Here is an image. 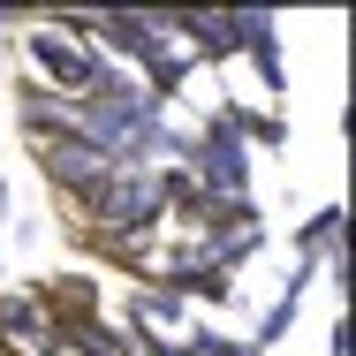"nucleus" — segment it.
Here are the masks:
<instances>
[{"label": "nucleus", "instance_id": "nucleus-1", "mask_svg": "<svg viewBox=\"0 0 356 356\" xmlns=\"http://www.w3.org/2000/svg\"><path fill=\"white\" fill-rule=\"evenodd\" d=\"M182 175L205 190V197H250V175H258V159H250V144L235 137V122H227V106L205 114V129H190V152H182Z\"/></svg>", "mask_w": 356, "mask_h": 356}, {"label": "nucleus", "instance_id": "nucleus-2", "mask_svg": "<svg viewBox=\"0 0 356 356\" xmlns=\"http://www.w3.org/2000/svg\"><path fill=\"white\" fill-rule=\"evenodd\" d=\"M23 61H31V83L61 91V99H76L91 76L106 69V54H99V46H83V38H69V31H54L46 15H38V23H23Z\"/></svg>", "mask_w": 356, "mask_h": 356}, {"label": "nucleus", "instance_id": "nucleus-3", "mask_svg": "<svg viewBox=\"0 0 356 356\" xmlns=\"http://www.w3.org/2000/svg\"><path fill=\"white\" fill-rule=\"evenodd\" d=\"M38 175H46L61 197H83L91 182H106V175H114V152H106V144H91L83 129H76V137L38 144Z\"/></svg>", "mask_w": 356, "mask_h": 356}, {"label": "nucleus", "instance_id": "nucleus-4", "mask_svg": "<svg viewBox=\"0 0 356 356\" xmlns=\"http://www.w3.org/2000/svg\"><path fill=\"white\" fill-rule=\"evenodd\" d=\"M129 341H175V334H190V303L182 296H167L159 281H137L129 288V326H122Z\"/></svg>", "mask_w": 356, "mask_h": 356}, {"label": "nucleus", "instance_id": "nucleus-5", "mask_svg": "<svg viewBox=\"0 0 356 356\" xmlns=\"http://www.w3.org/2000/svg\"><path fill=\"white\" fill-rule=\"evenodd\" d=\"M31 296L46 303V318H54V341H61L69 326H91V318H106V311H99V281H91V273H46Z\"/></svg>", "mask_w": 356, "mask_h": 356}, {"label": "nucleus", "instance_id": "nucleus-6", "mask_svg": "<svg viewBox=\"0 0 356 356\" xmlns=\"http://www.w3.org/2000/svg\"><path fill=\"white\" fill-rule=\"evenodd\" d=\"M15 129L31 144H54V137H76V99H61V91H46V83H15Z\"/></svg>", "mask_w": 356, "mask_h": 356}, {"label": "nucleus", "instance_id": "nucleus-7", "mask_svg": "<svg viewBox=\"0 0 356 356\" xmlns=\"http://www.w3.org/2000/svg\"><path fill=\"white\" fill-rule=\"evenodd\" d=\"M54 356H129V334L114 326V318H91V326H69Z\"/></svg>", "mask_w": 356, "mask_h": 356}, {"label": "nucleus", "instance_id": "nucleus-8", "mask_svg": "<svg viewBox=\"0 0 356 356\" xmlns=\"http://www.w3.org/2000/svg\"><path fill=\"white\" fill-rule=\"evenodd\" d=\"M296 258H341V205H318V213L303 220V235H296Z\"/></svg>", "mask_w": 356, "mask_h": 356}, {"label": "nucleus", "instance_id": "nucleus-9", "mask_svg": "<svg viewBox=\"0 0 356 356\" xmlns=\"http://www.w3.org/2000/svg\"><path fill=\"white\" fill-rule=\"evenodd\" d=\"M243 61L258 69L266 99H281V91H288V69H281V38H273V31H266V38H250V46H243Z\"/></svg>", "mask_w": 356, "mask_h": 356}, {"label": "nucleus", "instance_id": "nucleus-10", "mask_svg": "<svg viewBox=\"0 0 356 356\" xmlns=\"http://www.w3.org/2000/svg\"><path fill=\"white\" fill-rule=\"evenodd\" d=\"M296 311H303V303H296V296H281V303L258 318V341H250V349H258V356H273V349H281V334L296 326Z\"/></svg>", "mask_w": 356, "mask_h": 356}, {"label": "nucleus", "instance_id": "nucleus-11", "mask_svg": "<svg viewBox=\"0 0 356 356\" xmlns=\"http://www.w3.org/2000/svg\"><path fill=\"white\" fill-rule=\"evenodd\" d=\"M8 31H23V15H15V8H0V46H8Z\"/></svg>", "mask_w": 356, "mask_h": 356}, {"label": "nucleus", "instance_id": "nucleus-12", "mask_svg": "<svg viewBox=\"0 0 356 356\" xmlns=\"http://www.w3.org/2000/svg\"><path fill=\"white\" fill-rule=\"evenodd\" d=\"M0 273H8V258H0Z\"/></svg>", "mask_w": 356, "mask_h": 356}, {"label": "nucleus", "instance_id": "nucleus-13", "mask_svg": "<svg viewBox=\"0 0 356 356\" xmlns=\"http://www.w3.org/2000/svg\"><path fill=\"white\" fill-rule=\"evenodd\" d=\"M129 356H137V349H129Z\"/></svg>", "mask_w": 356, "mask_h": 356}]
</instances>
